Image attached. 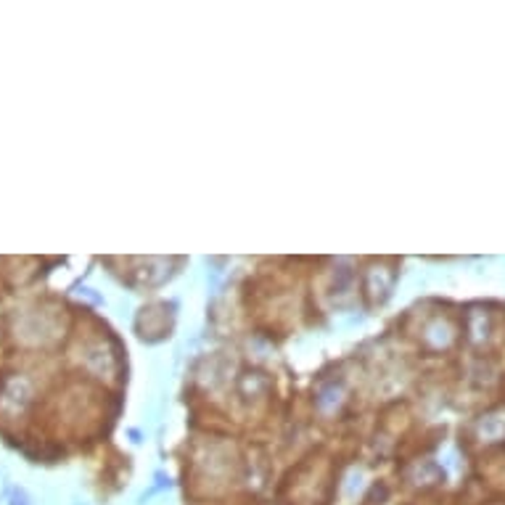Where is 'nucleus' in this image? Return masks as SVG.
Listing matches in <instances>:
<instances>
[{"label":"nucleus","mask_w":505,"mask_h":505,"mask_svg":"<svg viewBox=\"0 0 505 505\" xmlns=\"http://www.w3.org/2000/svg\"><path fill=\"white\" fill-rule=\"evenodd\" d=\"M11 505H32L30 495H27L24 489H13V492H11Z\"/></svg>","instance_id":"obj_2"},{"label":"nucleus","mask_w":505,"mask_h":505,"mask_svg":"<svg viewBox=\"0 0 505 505\" xmlns=\"http://www.w3.org/2000/svg\"><path fill=\"white\" fill-rule=\"evenodd\" d=\"M8 331L24 349H45L64 339V313L45 302L30 304L11 313Z\"/></svg>","instance_id":"obj_1"}]
</instances>
